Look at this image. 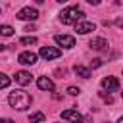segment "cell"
Segmentation results:
<instances>
[{"instance_id":"1","label":"cell","mask_w":123,"mask_h":123,"mask_svg":"<svg viewBox=\"0 0 123 123\" xmlns=\"http://www.w3.org/2000/svg\"><path fill=\"white\" fill-rule=\"evenodd\" d=\"M31 102H33L31 94L25 92V90H21V88L10 92V96H8V104H10L13 110H17V111H25V110L31 106Z\"/></svg>"},{"instance_id":"2","label":"cell","mask_w":123,"mask_h":123,"mask_svg":"<svg viewBox=\"0 0 123 123\" xmlns=\"http://www.w3.org/2000/svg\"><path fill=\"white\" fill-rule=\"evenodd\" d=\"M83 17H85V12H83L81 8H77V6L67 8V10H63V12L60 13V21H62L63 25H75V23L81 21Z\"/></svg>"},{"instance_id":"3","label":"cell","mask_w":123,"mask_h":123,"mask_svg":"<svg viewBox=\"0 0 123 123\" xmlns=\"http://www.w3.org/2000/svg\"><path fill=\"white\" fill-rule=\"evenodd\" d=\"M17 19H23V21H37L38 19V12L31 6H25L17 12Z\"/></svg>"},{"instance_id":"4","label":"cell","mask_w":123,"mask_h":123,"mask_svg":"<svg viewBox=\"0 0 123 123\" xmlns=\"http://www.w3.org/2000/svg\"><path fill=\"white\" fill-rule=\"evenodd\" d=\"M38 54H40L44 60H56V58L62 56V50H60V48H54V46H42Z\"/></svg>"},{"instance_id":"5","label":"cell","mask_w":123,"mask_h":123,"mask_svg":"<svg viewBox=\"0 0 123 123\" xmlns=\"http://www.w3.org/2000/svg\"><path fill=\"white\" fill-rule=\"evenodd\" d=\"M54 40H56V44L62 46V48H73V46H75V38H73L71 35H56Z\"/></svg>"},{"instance_id":"6","label":"cell","mask_w":123,"mask_h":123,"mask_svg":"<svg viewBox=\"0 0 123 123\" xmlns=\"http://www.w3.org/2000/svg\"><path fill=\"white\" fill-rule=\"evenodd\" d=\"M94 29H96V25H94L92 21H85V19H81V21L75 23V31H77L79 35H86V33H90V31H94Z\"/></svg>"},{"instance_id":"7","label":"cell","mask_w":123,"mask_h":123,"mask_svg":"<svg viewBox=\"0 0 123 123\" xmlns=\"http://www.w3.org/2000/svg\"><path fill=\"white\" fill-rule=\"evenodd\" d=\"M17 62H19V63H23V65H35V63H37V54H35V52H31V50L21 52V54L17 56Z\"/></svg>"},{"instance_id":"8","label":"cell","mask_w":123,"mask_h":123,"mask_svg":"<svg viewBox=\"0 0 123 123\" xmlns=\"http://www.w3.org/2000/svg\"><path fill=\"white\" fill-rule=\"evenodd\" d=\"M62 119L71 121V123H83V115L77 110H63L62 111Z\"/></svg>"},{"instance_id":"9","label":"cell","mask_w":123,"mask_h":123,"mask_svg":"<svg viewBox=\"0 0 123 123\" xmlns=\"http://www.w3.org/2000/svg\"><path fill=\"white\" fill-rule=\"evenodd\" d=\"M102 86H104V90L113 92V90L119 88V81H117V77H104L102 79Z\"/></svg>"},{"instance_id":"10","label":"cell","mask_w":123,"mask_h":123,"mask_svg":"<svg viewBox=\"0 0 123 123\" xmlns=\"http://www.w3.org/2000/svg\"><path fill=\"white\" fill-rule=\"evenodd\" d=\"M13 79H15V83H17V85L25 86V85H29V83L33 81V75H31L29 71H17V73L13 75Z\"/></svg>"},{"instance_id":"11","label":"cell","mask_w":123,"mask_h":123,"mask_svg":"<svg viewBox=\"0 0 123 123\" xmlns=\"http://www.w3.org/2000/svg\"><path fill=\"white\" fill-rule=\"evenodd\" d=\"M88 46H90L92 50H106V48H108V40L102 38V37H94V38L88 40Z\"/></svg>"},{"instance_id":"12","label":"cell","mask_w":123,"mask_h":123,"mask_svg":"<svg viewBox=\"0 0 123 123\" xmlns=\"http://www.w3.org/2000/svg\"><path fill=\"white\" fill-rule=\"evenodd\" d=\"M37 86H38L40 90H48V92L54 90V83H52V79H48V77H38V79H37Z\"/></svg>"},{"instance_id":"13","label":"cell","mask_w":123,"mask_h":123,"mask_svg":"<svg viewBox=\"0 0 123 123\" xmlns=\"http://www.w3.org/2000/svg\"><path fill=\"white\" fill-rule=\"evenodd\" d=\"M73 71H75V75H79V77H83V79H88V77H90V69L85 67V65H75Z\"/></svg>"},{"instance_id":"14","label":"cell","mask_w":123,"mask_h":123,"mask_svg":"<svg viewBox=\"0 0 123 123\" xmlns=\"http://www.w3.org/2000/svg\"><path fill=\"white\" fill-rule=\"evenodd\" d=\"M44 119H46V115L42 111H35L29 115V123H44Z\"/></svg>"},{"instance_id":"15","label":"cell","mask_w":123,"mask_h":123,"mask_svg":"<svg viewBox=\"0 0 123 123\" xmlns=\"http://www.w3.org/2000/svg\"><path fill=\"white\" fill-rule=\"evenodd\" d=\"M0 35L2 37H12L13 35V27L12 25H0Z\"/></svg>"},{"instance_id":"16","label":"cell","mask_w":123,"mask_h":123,"mask_svg":"<svg viewBox=\"0 0 123 123\" xmlns=\"http://www.w3.org/2000/svg\"><path fill=\"white\" fill-rule=\"evenodd\" d=\"M19 42H21V44H25V46H35L38 40H37V37H23Z\"/></svg>"},{"instance_id":"17","label":"cell","mask_w":123,"mask_h":123,"mask_svg":"<svg viewBox=\"0 0 123 123\" xmlns=\"http://www.w3.org/2000/svg\"><path fill=\"white\" fill-rule=\"evenodd\" d=\"M6 86H10V77L6 73H0V88H6Z\"/></svg>"},{"instance_id":"18","label":"cell","mask_w":123,"mask_h":123,"mask_svg":"<svg viewBox=\"0 0 123 123\" xmlns=\"http://www.w3.org/2000/svg\"><path fill=\"white\" fill-rule=\"evenodd\" d=\"M79 92H81V90H79L77 86H69V88H67V94H71V96H77Z\"/></svg>"},{"instance_id":"19","label":"cell","mask_w":123,"mask_h":123,"mask_svg":"<svg viewBox=\"0 0 123 123\" xmlns=\"http://www.w3.org/2000/svg\"><path fill=\"white\" fill-rule=\"evenodd\" d=\"M100 96H102V98H104V102H108V104H111V102H113V98H111L110 94L106 96V92H100Z\"/></svg>"},{"instance_id":"20","label":"cell","mask_w":123,"mask_h":123,"mask_svg":"<svg viewBox=\"0 0 123 123\" xmlns=\"http://www.w3.org/2000/svg\"><path fill=\"white\" fill-rule=\"evenodd\" d=\"M100 65H102V60H98V58L90 62V67H100Z\"/></svg>"},{"instance_id":"21","label":"cell","mask_w":123,"mask_h":123,"mask_svg":"<svg viewBox=\"0 0 123 123\" xmlns=\"http://www.w3.org/2000/svg\"><path fill=\"white\" fill-rule=\"evenodd\" d=\"M86 2H88V4H92V6H98V4H100V0H86Z\"/></svg>"},{"instance_id":"22","label":"cell","mask_w":123,"mask_h":123,"mask_svg":"<svg viewBox=\"0 0 123 123\" xmlns=\"http://www.w3.org/2000/svg\"><path fill=\"white\" fill-rule=\"evenodd\" d=\"M0 123H13V121H12V119H8V117H2V119H0Z\"/></svg>"},{"instance_id":"23","label":"cell","mask_w":123,"mask_h":123,"mask_svg":"<svg viewBox=\"0 0 123 123\" xmlns=\"http://www.w3.org/2000/svg\"><path fill=\"white\" fill-rule=\"evenodd\" d=\"M25 31H29V33H31V31H35V25H27V27H25Z\"/></svg>"},{"instance_id":"24","label":"cell","mask_w":123,"mask_h":123,"mask_svg":"<svg viewBox=\"0 0 123 123\" xmlns=\"http://www.w3.org/2000/svg\"><path fill=\"white\" fill-rule=\"evenodd\" d=\"M56 2H60V4H65V2H69V0H56Z\"/></svg>"},{"instance_id":"25","label":"cell","mask_w":123,"mask_h":123,"mask_svg":"<svg viewBox=\"0 0 123 123\" xmlns=\"http://www.w3.org/2000/svg\"><path fill=\"white\" fill-rule=\"evenodd\" d=\"M117 123H123V117H119V119H117Z\"/></svg>"},{"instance_id":"26","label":"cell","mask_w":123,"mask_h":123,"mask_svg":"<svg viewBox=\"0 0 123 123\" xmlns=\"http://www.w3.org/2000/svg\"><path fill=\"white\" fill-rule=\"evenodd\" d=\"M2 50H4V44H0V52H2Z\"/></svg>"}]
</instances>
